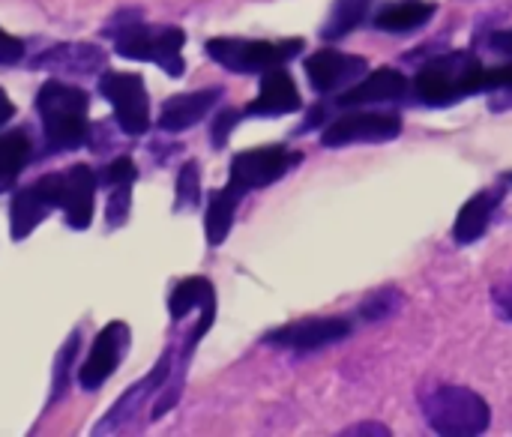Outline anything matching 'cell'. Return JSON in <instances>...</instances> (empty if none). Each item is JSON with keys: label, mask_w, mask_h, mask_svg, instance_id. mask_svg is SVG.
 I'll return each mask as SVG.
<instances>
[{"label": "cell", "mask_w": 512, "mask_h": 437, "mask_svg": "<svg viewBox=\"0 0 512 437\" xmlns=\"http://www.w3.org/2000/svg\"><path fill=\"white\" fill-rule=\"evenodd\" d=\"M99 189V177L90 165H72L66 171H54L39 177L36 183L15 192L9 207V228L12 240H24L33 234V228L60 207L66 216V225L75 231H87L93 222V198Z\"/></svg>", "instance_id": "6da1fadb"}, {"label": "cell", "mask_w": 512, "mask_h": 437, "mask_svg": "<svg viewBox=\"0 0 512 437\" xmlns=\"http://www.w3.org/2000/svg\"><path fill=\"white\" fill-rule=\"evenodd\" d=\"M408 90V78L399 69L381 66L375 72H369L363 81L351 84L336 102L342 108H354V105H378V102H396L402 99Z\"/></svg>", "instance_id": "e0dca14e"}, {"label": "cell", "mask_w": 512, "mask_h": 437, "mask_svg": "<svg viewBox=\"0 0 512 437\" xmlns=\"http://www.w3.org/2000/svg\"><path fill=\"white\" fill-rule=\"evenodd\" d=\"M201 201V171L195 162H186L180 168V177H177V201H174V210H186V207H198Z\"/></svg>", "instance_id": "d4e9b609"}, {"label": "cell", "mask_w": 512, "mask_h": 437, "mask_svg": "<svg viewBox=\"0 0 512 437\" xmlns=\"http://www.w3.org/2000/svg\"><path fill=\"white\" fill-rule=\"evenodd\" d=\"M432 15H435V3L405 0V3H396V6L381 9L378 18H375V27L378 30H387V33H408V30L423 27Z\"/></svg>", "instance_id": "7402d4cb"}, {"label": "cell", "mask_w": 512, "mask_h": 437, "mask_svg": "<svg viewBox=\"0 0 512 437\" xmlns=\"http://www.w3.org/2000/svg\"><path fill=\"white\" fill-rule=\"evenodd\" d=\"M369 3H372V0H336V3H333V12H330V21L324 24L321 36L330 39V42L348 36V33H351L354 27H360V21L366 18Z\"/></svg>", "instance_id": "cb8c5ba5"}, {"label": "cell", "mask_w": 512, "mask_h": 437, "mask_svg": "<svg viewBox=\"0 0 512 437\" xmlns=\"http://www.w3.org/2000/svg\"><path fill=\"white\" fill-rule=\"evenodd\" d=\"M99 186L108 192V210H105V222L108 228H117L129 219V204H132V183L138 177L135 162L129 156H120L114 162H108L102 171H96Z\"/></svg>", "instance_id": "2e32d148"}, {"label": "cell", "mask_w": 512, "mask_h": 437, "mask_svg": "<svg viewBox=\"0 0 512 437\" xmlns=\"http://www.w3.org/2000/svg\"><path fill=\"white\" fill-rule=\"evenodd\" d=\"M237 123H240V111H234V108L219 111L216 120H213V129H210V144H213L216 150H222V147L228 144V135H231V129H234Z\"/></svg>", "instance_id": "4316f807"}, {"label": "cell", "mask_w": 512, "mask_h": 437, "mask_svg": "<svg viewBox=\"0 0 512 437\" xmlns=\"http://www.w3.org/2000/svg\"><path fill=\"white\" fill-rule=\"evenodd\" d=\"M222 99V87H204V90H192V93H180L165 99L162 114H159V129L162 132H183L192 129L195 123H201L216 102Z\"/></svg>", "instance_id": "9a60e30c"}, {"label": "cell", "mask_w": 512, "mask_h": 437, "mask_svg": "<svg viewBox=\"0 0 512 437\" xmlns=\"http://www.w3.org/2000/svg\"><path fill=\"white\" fill-rule=\"evenodd\" d=\"M36 111L42 120L48 153L84 147L90 132V99L81 87L66 81H45L36 93Z\"/></svg>", "instance_id": "7a4b0ae2"}, {"label": "cell", "mask_w": 512, "mask_h": 437, "mask_svg": "<svg viewBox=\"0 0 512 437\" xmlns=\"http://www.w3.org/2000/svg\"><path fill=\"white\" fill-rule=\"evenodd\" d=\"M489 45H492V51H498V54H507V57H512V30H501V33H492V36H489Z\"/></svg>", "instance_id": "f546056e"}, {"label": "cell", "mask_w": 512, "mask_h": 437, "mask_svg": "<svg viewBox=\"0 0 512 437\" xmlns=\"http://www.w3.org/2000/svg\"><path fill=\"white\" fill-rule=\"evenodd\" d=\"M297 162H303V153L288 150V147H255V150H243L234 156L231 162V174L225 189L234 198H246L255 189H267L270 183L282 180Z\"/></svg>", "instance_id": "52a82bcc"}, {"label": "cell", "mask_w": 512, "mask_h": 437, "mask_svg": "<svg viewBox=\"0 0 512 437\" xmlns=\"http://www.w3.org/2000/svg\"><path fill=\"white\" fill-rule=\"evenodd\" d=\"M399 294L396 291H378L375 297H369L363 306H360V318L363 321H384V318H390L396 309H399Z\"/></svg>", "instance_id": "484cf974"}, {"label": "cell", "mask_w": 512, "mask_h": 437, "mask_svg": "<svg viewBox=\"0 0 512 437\" xmlns=\"http://www.w3.org/2000/svg\"><path fill=\"white\" fill-rule=\"evenodd\" d=\"M192 309L201 312V321L195 327V333L186 339V348H183V366L189 363L192 351L198 348V342L207 336V330L213 327L216 321V291L210 285V279L204 276H192V279H183L174 291H171V300H168V312H171V321L180 324L186 315H192Z\"/></svg>", "instance_id": "30bf717a"}, {"label": "cell", "mask_w": 512, "mask_h": 437, "mask_svg": "<svg viewBox=\"0 0 512 437\" xmlns=\"http://www.w3.org/2000/svg\"><path fill=\"white\" fill-rule=\"evenodd\" d=\"M507 183H512V174H507Z\"/></svg>", "instance_id": "d6a6232c"}, {"label": "cell", "mask_w": 512, "mask_h": 437, "mask_svg": "<svg viewBox=\"0 0 512 437\" xmlns=\"http://www.w3.org/2000/svg\"><path fill=\"white\" fill-rule=\"evenodd\" d=\"M426 423L435 435L474 437L492 426V411L483 396L468 387H438L423 399Z\"/></svg>", "instance_id": "5b68a950"}, {"label": "cell", "mask_w": 512, "mask_h": 437, "mask_svg": "<svg viewBox=\"0 0 512 437\" xmlns=\"http://www.w3.org/2000/svg\"><path fill=\"white\" fill-rule=\"evenodd\" d=\"M414 90L426 105H456L465 96L483 93V66L468 51H453L429 60L414 78Z\"/></svg>", "instance_id": "277c9868"}, {"label": "cell", "mask_w": 512, "mask_h": 437, "mask_svg": "<svg viewBox=\"0 0 512 437\" xmlns=\"http://www.w3.org/2000/svg\"><path fill=\"white\" fill-rule=\"evenodd\" d=\"M366 60L357 54H345L336 48H321L306 60L309 84L318 93H333L339 87H351L360 75H366Z\"/></svg>", "instance_id": "4fadbf2b"}, {"label": "cell", "mask_w": 512, "mask_h": 437, "mask_svg": "<svg viewBox=\"0 0 512 437\" xmlns=\"http://www.w3.org/2000/svg\"><path fill=\"white\" fill-rule=\"evenodd\" d=\"M12 114H15V105H12V102H9V96L0 90V126H3V123H9V120H12Z\"/></svg>", "instance_id": "4dcf8cb0"}, {"label": "cell", "mask_w": 512, "mask_h": 437, "mask_svg": "<svg viewBox=\"0 0 512 437\" xmlns=\"http://www.w3.org/2000/svg\"><path fill=\"white\" fill-rule=\"evenodd\" d=\"M18 60H24V42L0 27V66H12Z\"/></svg>", "instance_id": "f1b7e54d"}, {"label": "cell", "mask_w": 512, "mask_h": 437, "mask_svg": "<svg viewBox=\"0 0 512 437\" xmlns=\"http://www.w3.org/2000/svg\"><path fill=\"white\" fill-rule=\"evenodd\" d=\"M33 144L24 129L0 135V192H9L18 180V174L30 165Z\"/></svg>", "instance_id": "44dd1931"}, {"label": "cell", "mask_w": 512, "mask_h": 437, "mask_svg": "<svg viewBox=\"0 0 512 437\" xmlns=\"http://www.w3.org/2000/svg\"><path fill=\"white\" fill-rule=\"evenodd\" d=\"M501 198H504V189H501V186L477 192V195L459 210L456 225H453V240H456L459 246L477 243V240L486 234V228H489L495 210L501 207Z\"/></svg>", "instance_id": "ac0fdd59"}, {"label": "cell", "mask_w": 512, "mask_h": 437, "mask_svg": "<svg viewBox=\"0 0 512 437\" xmlns=\"http://www.w3.org/2000/svg\"><path fill=\"white\" fill-rule=\"evenodd\" d=\"M402 132V117L387 111H354L342 114L321 132L324 147H348L369 141H390Z\"/></svg>", "instance_id": "9c48e42d"}, {"label": "cell", "mask_w": 512, "mask_h": 437, "mask_svg": "<svg viewBox=\"0 0 512 437\" xmlns=\"http://www.w3.org/2000/svg\"><path fill=\"white\" fill-rule=\"evenodd\" d=\"M492 303H495V309H498L501 318L512 321V273L495 282V288H492Z\"/></svg>", "instance_id": "83f0119b"}, {"label": "cell", "mask_w": 512, "mask_h": 437, "mask_svg": "<svg viewBox=\"0 0 512 437\" xmlns=\"http://www.w3.org/2000/svg\"><path fill=\"white\" fill-rule=\"evenodd\" d=\"M168 372H171V354H165V357L156 363V369H153V372H150V375H147L141 384H135V387H132V390H129L123 399H120V405H114V408H111V414H108V417L99 423V429H96V432H99V435H105V432L117 429L120 423H126V420L135 414V408H138L144 399H150V396H153V393H156V390L165 384Z\"/></svg>", "instance_id": "ffe728a7"}, {"label": "cell", "mask_w": 512, "mask_h": 437, "mask_svg": "<svg viewBox=\"0 0 512 437\" xmlns=\"http://www.w3.org/2000/svg\"><path fill=\"white\" fill-rule=\"evenodd\" d=\"M345 435H390V432L381 429V426H375V423H366V426H360V429H348Z\"/></svg>", "instance_id": "1f68e13d"}, {"label": "cell", "mask_w": 512, "mask_h": 437, "mask_svg": "<svg viewBox=\"0 0 512 437\" xmlns=\"http://www.w3.org/2000/svg\"><path fill=\"white\" fill-rule=\"evenodd\" d=\"M237 207H240V198H234L228 189H219L210 195V204H207V216H204V231H207V243L210 246H222L231 225H234V216H237Z\"/></svg>", "instance_id": "603a6c76"}, {"label": "cell", "mask_w": 512, "mask_h": 437, "mask_svg": "<svg viewBox=\"0 0 512 437\" xmlns=\"http://www.w3.org/2000/svg\"><path fill=\"white\" fill-rule=\"evenodd\" d=\"M348 336H351L348 318H306V321L273 330L270 336H264V342L276 345V348L297 351V354H312V351L330 348Z\"/></svg>", "instance_id": "8fae6325"}, {"label": "cell", "mask_w": 512, "mask_h": 437, "mask_svg": "<svg viewBox=\"0 0 512 437\" xmlns=\"http://www.w3.org/2000/svg\"><path fill=\"white\" fill-rule=\"evenodd\" d=\"M300 105H303V99H300V90H297L294 78L288 75V69L273 66L264 72L261 93H258V99L249 102L246 114L249 117H279V114L300 111Z\"/></svg>", "instance_id": "5bb4252c"}, {"label": "cell", "mask_w": 512, "mask_h": 437, "mask_svg": "<svg viewBox=\"0 0 512 437\" xmlns=\"http://www.w3.org/2000/svg\"><path fill=\"white\" fill-rule=\"evenodd\" d=\"M99 93L111 102L114 120L126 135H144L150 129V99L147 84L138 72H102Z\"/></svg>", "instance_id": "ba28073f"}, {"label": "cell", "mask_w": 512, "mask_h": 437, "mask_svg": "<svg viewBox=\"0 0 512 437\" xmlns=\"http://www.w3.org/2000/svg\"><path fill=\"white\" fill-rule=\"evenodd\" d=\"M126 348H129V327L123 321L105 324L102 333L96 336L93 348H90V357L84 360V366L78 372L81 390H87V393L99 390L117 372V366L123 363Z\"/></svg>", "instance_id": "7c38bea8"}, {"label": "cell", "mask_w": 512, "mask_h": 437, "mask_svg": "<svg viewBox=\"0 0 512 437\" xmlns=\"http://www.w3.org/2000/svg\"><path fill=\"white\" fill-rule=\"evenodd\" d=\"M303 51V39H285V42H264V39H231V36H216L207 39V54L225 66L228 72H267L273 66H285Z\"/></svg>", "instance_id": "8992f818"}, {"label": "cell", "mask_w": 512, "mask_h": 437, "mask_svg": "<svg viewBox=\"0 0 512 437\" xmlns=\"http://www.w3.org/2000/svg\"><path fill=\"white\" fill-rule=\"evenodd\" d=\"M102 66H105V54L99 45L63 42V45L39 54L33 69H60V72H75V75H93Z\"/></svg>", "instance_id": "d6986e66"}, {"label": "cell", "mask_w": 512, "mask_h": 437, "mask_svg": "<svg viewBox=\"0 0 512 437\" xmlns=\"http://www.w3.org/2000/svg\"><path fill=\"white\" fill-rule=\"evenodd\" d=\"M105 36L114 39V51L120 57L150 60L171 78H180L186 72V60H183L186 33L180 27H153V24H144L138 12L135 18H129V12H120L105 27Z\"/></svg>", "instance_id": "3957f363"}]
</instances>
